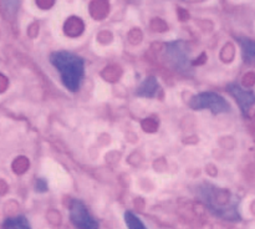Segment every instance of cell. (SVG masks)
Here are the masks:
<instances>
[{"label": "cell", "instance_id": "cell-1", "mask_svg": "<svg viewBox=\"0 0 255 229\" xmlns=\"http://www.w3.org/2000/svg\"><path fill=\"white\" fill-rule=\"evenodd\" d=\"M50 62L59 71L64 86L69 91H79L85 76V61L81 56L70 51H55Z\"/></svg>", "mask_w": 255, "mask_h": 229}, {"label": "cell", "instance_id": "cell-2", "mask_svg": "<svg viewBox=\"0 0 255 229\" xmlns=\"http://www.w3.org/2000/svg\"><path fill=\"white\" fill-rule=\"evenodd\" d=\"M164 55L168 64L179 72H187L191 69V49L183 40L168 42L164 47Z\"/></svg>", "mask_w": 255, "mask_h": 229}, {"label": "cell", "instance_id": "cell-3", "mask_svg": "<svg viewBox=\"0 0 255 229\" xmlns=\"http://www.w3.org/2000/svg\"><path fill=\"white\" fill-rule=\"evenodd\" d=\"M189 107L196 111L209 110L214 114H226L231 111L229 102L217 92H201L196 95L189 101Z\"/></svg>", "mask_w": 255, "mask_h": 229}, {"label": "cell", "instance_id": "cell-4", "mask_svg": "<svg viewBox=\"0 0 255 229\" xmlns=\"http://www.w3.org/2000/svg\"><path fill=\"white\" fill-rule=\"evenodd\" d=\"M70 221L77 229H99V222L79 199H74L70 204Z\"/></svg>", "mask_w": 255, "mask_h": 229}, {"label": "cell", "instance_id": "cell-5", "mask_svg": "<svg viewBox=\"0 0 255 229\" xmlns=\"http://www.w3.org/2000/svg\"><path fill=\"white\" fill-rule=\"evenodd\" d=\"M228 91L231 95L236 97L237 102H238L239 107L244 114L248 112V110L255 104V95L252 91H247L243 87H241L237 84H232L228 86Z\"/></svg>", "mask_w": 255, "mask_h": 229}, {"label": "cell", "instance_id": "cell-6", "mask_svg": "<svg viewBox=\"0 0 255 229\" xmlns=\"http://www.w3.org/2000/svg\"><path fill=\"white\" fill-rule=\"evenodd\" d=\"M159 91V84L157 81L156 77L149 76L139 85V87L137 89L136 95L141 97H147V99H151L154 97Z\"/></svg>", "mask_w": 255, "mask_h": 229}, {"label": "cell", "instance_id": "cell-7", "mask_svg": "<svg viewBox=\"0 0 255 229\" xmlns=\"http://www.w3.org/2000/svg\"><path fill=\"white\" fill-rule=\"evenodd\" d=\"M4 229H31L29 221L24 216H16L7 218L4 221L2 224Z\"/></svg>", "mask_w": 255, "mask_h": 229}, {"label": "cell", "instance_id": "cell-8", "mask_svg": "<svg viewBox=\"0 0 255 229\" xmlns=\"http://www.w3.org/2000/svg\"><path fill=\"white\" fill-rule=\"evenodd\" d=\"M125 223L128 229H147L143 222L139 219V217L129 211L125 213Z\"/></svg>", "mask_w": 255, "mask_h": 229}, {"label": "cell", "instance_id": "cell-9", "mask_svg": "<svg viewBox=\"0 0 255 229\" xmlns=\"http://www.w3.org/2000/svg\"><path fill=\"white\" fill-rule=\"evenodd\" d=\"M242 49H243L244 57L248 60L255 59V41L249 39H238Z\"/></svg>", "mask_w": 255, "mask_h": 229}, {"label": "cell", "instance_id": "cell-10", "mask_svg": "<svg viewBox=\"0 0 255 229\" xmlns=\"http://www.w3.org/2000/svg\"><path fill=\"white\" fill-rule=\"evenodd\" d=\"M35 189H36L37 192H41V193H44V192H46L47 189V182L45 181L44 178H37L36 183H35Z\"/></svg>", "mask_w": 255, "mask_h": 229}]
</instances>
